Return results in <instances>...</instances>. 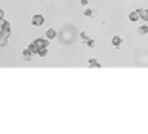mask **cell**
<instances>
[{"mask_svg": "<svg viewBox=\"0 0 148 134\" xmlns=\"http://www.w3.org/2000/svg\"><path fill=\"white\" fill-rule=\"evenodd\" d=\"M29 49H31L34 55H38V57H46V55H48V40H46V38L32 40L31 45H29Z\"/></svg>", "mask_w": 148, "mask_h": 134, "instance_id": "6da1fadb", "label": "cell"}, {"mask_svg": "<svg viewBox=\"0 0 148 134\" xmlns=\"http://www.w3.org/2000/svg\"><path fill=\"white\" fill-rule=\"evenodd\" d=\"M44 21H46V19H44L42 15H34L31 23H32V25H34V26H42V25H44Z\"/></svg>", "mask_w": 148, "mask_h": 134, "instance_id": "7a4b0ae2", "label": "cell"}, {"mask_svg": "<svg viewBox=\"0 0 148 134\" xmlns=\"http://www.w3.org/2000/svg\"><path fill=\"white\" fill-rule=\"evenodd\" d=\"M122 36H112V38H110V43H112L114 47H120V45H122Z\"/></svg>", "mask_w": 148, "mask_h": 134, "instance_id": "3957f363", "label": "cell"}, {"mask_svg": "<svg viewBox=\"0 0 148 134\" xmlns=\"http://www.w3.org/2000/svg\"><path fill=\"white\" fill-rule=\"evenodd\" d=\"M129 21H133V23L140 21V17H139V9H133V12H129Z\"/></svg>", "mask_w": 148, "mask_h": 134, "instance_id": "277c9868", "label": "cell"}, {"mask_svg": "<svg viewBox=\"0 0 148 134\" xmlns=\"http://www.w3.org/2000/svg\"><path fill=\"white\" fill-rule=\"evenodd\" d=\"M21 55H23V59H25V61H31L32 57H34V53H32L31 49L27 47V49H23V53H21Z\"/></svg>", "mask_w": 148, "mask_h": 134, "instance_id": "5b68a950", "label": "cell"}, {"mask_svg": "<svg viewBox=\"0 0 148 134\" xmlns=\"http://www.w3.org/2000/svg\"><path fill=\"white\" fill-rule=\"evenodd\" d=\"M139 17H140V21H148V9L146 8L139 9Z\"/></svg>", "mask_w": 148, "mask_h": 134, "instance_id": "8992f818", "label": "cell"}, {"mask_svg": "<svg viewBox=\"0 0 148 134\" xmlns=\"http://www.w3.org/2000/svg\"><path fill=\"white\" fill-rule=\"evenodd\" d=\"M53 38H57V30L55 28H49V30L46 32V40H53Z\"/></svg>", "mask_w": 148, "mask_h": 134, "instance_id": "52a82bcc", "label": "cell"}, {"mask_svg": "<svg viewBox=\"0 0 148 134\" xmlns=\"http://www.w3.org/2000/svg\"><path fill=\"white\" fill-rule=\"evenodd\" d=\"M87 66H89V68H99V66H101V62L97 61V59H89V62H87Z\"/></svg>", "mask_w": 148, "mask_h": 134, "instance_id": "ba28073f", "label": "cell"}, {"mask_svg": "<svg viewBox=\"0 0 148 134\" xmlns=\"http://www.w3.org/2000/svg\"><path fill=\"white\" fill-rule=\"evenodd\" d=\"M137 32H139V36H144V34H148V26H146V25H140L139 28H137Z\"/></svg>", "mask_w": 148, "mask_h": 134, "instance_id": "9c48e42d", "label": "cell"}, {"mask_svg": "<svg viewBox=\"0 0 148 134\" xmlns=\"http://www.w3.org/2000/svg\"><path fill=\"white\" fill-rule=\"evenodd\" d=\"M8 42H10L8 36H0V47H6V45H8Z\"/></svg>", "mask_w": 148, "mask_h": 134, "instance_id": "30bf717a", "label": "cell"}, {"mask_svg": "<svg viewBox=\"0 0 148 134\" xmlns=\"http://www.w3.org/2000/svg\"><path fill=\"white\" fill-rule=\"evenodd\" d=\"M84 13H86L87 17H95V9H93V8H86V9H84Z\"/></svg>", "mask_w": 148, "mask_h": 134, "instance_id": "8fae6325", "label": "cell"}, {"mask_svg": "<svg viewBox=\"0 0 148 134\" xmlns=\"http://www.w3.org/2000/svg\"><path fill=\"white\" fill-rule=\"evenodd\" d=\"M87 40H89V36H87V32H80V42H82V43H86Z\"/></svg>", "mask_w": 148, "mask_h": 134, "instance_id": "7c38bea8", "label": "cell"}, {"mask_svg": "<svg viewBox=\"0 0 148 134\" xmlns=\"http://www.w3.org/2000/svg\"><path fill=\"white\" fill-rule=\"evenodd\" d=\"M86 45H87L89 49H93V47H95V40H93V38H89V40L86 42Z\"/></svg>", "mask_w": 148, "mask_h": 134, "instance_id": "4fadbf2b", "label": "cell"}, {"mask_svg": "<svg viewBox=\"0 0 148 134\" xmlns=\"http://www.w3.org/2000/svg\"><path fill=\"white\" fill-rule=\"evenodd\" d=\"M80 4H82V6H87V4H89V0H80Z\"/></svg>", "mask_w": 148, "mask_h": 134, "instance_id": "5bb4252c", "label": "cell"}, {"mask_svg": "<svg viewBox=\"0 0 148 134\" xmlns=\"http://www.w3.org/2000/svg\"><path fill=\"white\" fill-rule=\"evenodd\" d=\"M0 19H4V9H0Z\"/></svg>", "mask_w": 148, "mask_h": 134, "instance_id": "9a60e30c", "label": "cell"}]
</instances>
